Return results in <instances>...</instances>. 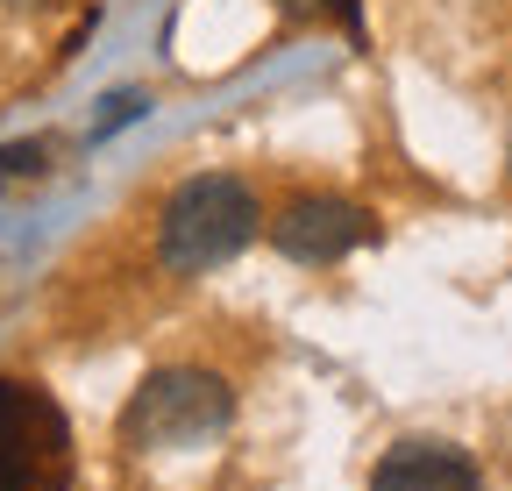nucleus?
I'll return each mask as SVG.
<instances>
[{
    "instance_id": "1",
    "label": "nucleus",
    "mask_w": 512,
    "mask_h": 491,
    "mask_svg": "<svg viewBox=\"0 0 512 491\" xmlns=\"http://www.w3.org/2000/svg\"><path fill=\"white\" fill-rule=\"evenodd\" d=\"M256 235H264L256 193L228 171H200L157 214V264L178 271V278H200V271H221L228 257H242Z\"/></svg>"
},
{
    "instance_id": "2",
    "label": "nucleus",
    "mask_w": 512,
    "mask_h": 491,
    "mask_svg": "<svg viewBox=\"0 0 512 491\" xmlns=\"http://www.w3.org/2000/svg\"><path fill=\"white\" fill-rule=\"evenodd\" d=\"M228 420H235L228 378L178 363V371H150L136 385V399L121 413V442L136 456H164V449H192V442L228 435Z\"/></svg>"
},
{
    "instance_id": "3",
    "label": "nucleus",
    "mask_w": 512,
    "mask_h": 491,
    "mask_svg": "<svg viewBox=\"0 0 512 491\" xmlns=\"http://www.w3.org/2000/svg\"><path fill=\"white\" fill-rule=\"evenodd\" d=\"M72 470L64 406L29 378H0V491H72Z\"/></svg>"
},
{
    "instance_id": "4",
    "label": "nucleus",
    "mask_w": 512,
    "mask_h": 491,
    "mask_svg": "<svg viewBox=\"0 0 512 491\" xmlns=\"http://www.w3.org/2000/svg\"><path fill=\"white\" fill-rule=\"evenodd\" d=\"M271 242H278V257H292V264H342L349 250L377 242V221L363 207H349V200L306 193V200H292L271 221Z\"/></svg>"
},
{
    "instance_id": "5",
    "label": "nucleus",
    "mask_w": 512,
    "mask_h": 491,
    "mask_svg": "<svg viewBox=\"0 0 512 491\" xmlns=\"http://www.w3.org/2000/svg\"><path fill=\"white\" fill-rule=\"evenodd\" d=\"M477 456L456 449V442H434V435H413V442H392L370 470V491H477Z\"/></svg>"
},
{
    "instance_id": "6",
    "label": "nucleus",
    "mask_w": 512,
    "mask_h": 491,
    "mask_svg": "<svg viewBox=\"0 0 512 491\" xmlns=\"http://www.w3.org/2000/svg\"><path fill=\"white\" fill-rule=\"evenodd\" d=\"M50 157H57V143H50V136H36V143H15V150H0V186H22V178H43V171H50Z\"/></svg>"
},
{
    "instance_id": "7",
    "label": "nucleus",
    "mask_w": 512,
    "mask_h": 491,
    "mask_svg": "<svg viewBox=\"0 0 512 491\" xmlns=\"http://www.w3.org/2000/svg\"><path fill=\"white\" fill-rule=\"evenodd\" d=\"M100 107H107V114L93 121V143H100V136H114L121 121H143V114H150V93H136V86H128V93H107Z\"/></svg>"
},
{
    "instance_id": "8",
    "label": "nucleus",
    "mask_w": 512,
    "mask_h": 491,
    "mask_svg": "<svg viewBox=\"0 0 512 491\" xmlns=\"http://www.w3.org/2000/svg\"><path fill=\"white\" fill-rule=\"evenodd\" d=\"M328 15H335V22H349V29H356V0H328Z\"/></svg>"
},
{
    "instance_id": "9",
    "label": "nucleus",
    "mask_w": 512,
    "mask_h": 491,
    "mask_svg": "<svg viewBox=\"0 0 512 491\" xmlns=\"http://www.w3.org/2000/svg\"><path fill=\"white\" fill-rule=\"evenodd\" d=\"M278 8H292V15H306V0H278Z\"/></svg>"
},
{
    "instance_id": "10",
    "label": "nucleus",
    "mask_w": 512,
    "mask_h": 491,
    "mask_svg": "<svg viewBox=\"0 0 512 491\" xmlns=\"http://www.w3.org/2000/svg\"><path fill=\"white\" fill-rule=\"evenodd\" d=\"M8 8H29V0H8Z\"/></svg>"
}]
</instances>
